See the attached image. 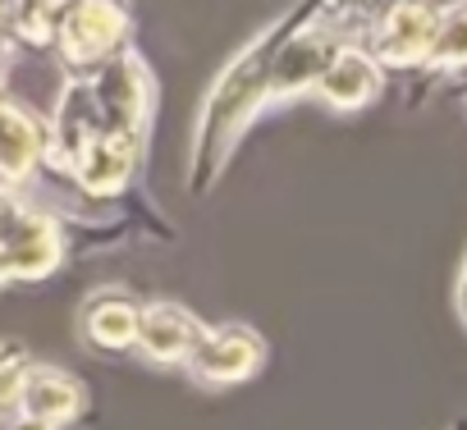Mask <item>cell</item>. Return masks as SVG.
<instances>
[{
    "mask_svg": "<svg viewBox=\"0 0 467 430\" xmlns=\"http://www.w3.org/2000/svg\"><path fill=\"white\" fill-rule=\"evenodd\" d=\"M42 151H47V124L0 83V179H5V188L24 183L42 165Z\"/></svg>",
    "mask_w": 467,
    "mask_h": 430,
    "instance_id": "obj_6",
    "label": "cell"
},
{
    "mask_svg": "<svg viewBox=\"0 0 467 430\" xmlns=\"http://www.w3.org/2000/svg\"><path fill=\"white\" fill-rule=\"evenodd\" d=\"M24 215H28V201H24L15 188L0 183V248H5V243L15 239V230L24 225Z\"/></svg>",
    "mask_w": 467,
    "mask_h": 430,
    "instance_id": "obj_12",
    "label": "cell"
},
{
    "mask_svg": "<svg viewBox=\"0 0 467 430\" xmlns=\"http://www.w3.org/2000/svg\"><path fill=\"white\" fill-rule=\"evenodd\" d=\"M0 430H47V425H33V421H19V425H0Z\"/></svg>",
    "mask_w": 467,
    "mask_h": 430,
    "instance_id": "obj_15",
    "label": "cell"
},
{
    "mask_svg": "<svg viewBox=\"0 0 467 430\" xmlns=\"http://www.w3.org/2000/svg\"><path fill=\"white\" fill-rule=\"evenodd\" d=\"M380 87H385V69L358 42H344L335 51V60L326 65V74L317 78L312 97H321L335 110H362V106H371L380 97Z\"/></svg>",
    "mask_w": 467,
    "mask_h": 430,
    "instance_id": "obj_5",
    "label": "cell"
},
{
    "mask_svg": "<svg viewBox=\"0 0 467 430\" xmlns=\"http://www.w3.org/2000/svg\"><path fill=\"white\" fill-rule=\"evenodd\" d=\"M10 37V0H0V42Z\"/></svg>",
    "mask_w": 467,
    "mask_h": 430,
    "instance_id": "obj_13",
    "label": "cell"
},
{
    "mask_svg": "<svg viewBox=\"0 0 467 430\" xmlns=\"http://www.w3.org/2000/svg\"><path fill=\"white\" fill-rule=\"evenodd\" d=\"M28 366H33V357H28L24 343L0 339V416H15L24 380H28Z\"/></svg>",
    "mask_w": 467,
    "mask_h": 430,
    "instance_id": "obj_11",
    "label": "cell"
},
{
    "mask_svg": "<svg viewBox=\"0 0 467 430\" xmlns=\"http://www.w3.org/2000/svg\"><path fill=\"white\" fill-rule=\"evenodd\" d=\"M444 5L440 0H389L371 19L367 42H358L380 69H426L440 28H444Z\"/></svg>",
    "mask_w": 467,
    "mask_h": 430,
    "instance_id": "obj_3",
    "label": "cell"
},
{
    "mask_svg": "<svg viewBox=\"0 0 467 430\" xmlns=\"http://www.w3.org/2000/svg\"><path fill=\"white\" fill-rule=\"evenodd\" d=\"M266 362V339L253 330V325H239V321H229V325H211L197 334L192 353H188V375L211 384V389H224V384H244L262 371Z\"/></svg>",
    "mask_w": 467,
    "mask_h": 430,
    "instance_id": "obj_4",
    "label": "cell"
},
{
    "mask_svg": "<svg viewBox=\"0 0 467 430\" xmlns=\"http://www.w3.org/2000/svg\"><path fill=\"white\" fill-rule=\"evenodd\" d=\"M266 65H271V42L262 33V37H253L239 56H234L220 69V78L211 83V92L202 101V115H197V128H192V156H188L192 192H206L220 179V169L229 165L234 147L244 142L248 124L271 106Z\"/></svg>",
    "mask_w": 467,
    "mask_h": 430,
    "instance_id": "obj_1",
    "label": "cell"
},
{
    "mask_svg": "<svg viewBox=\"0 0 467 430\" xmlns=\"http://www.w3.org/2000/svg\"><path fill=\"white\" fill-rule=\"evenodd\" d=\"M129 28L124 0H56L51 46L74 74H92L129 51Z\"/></svg>",
    "mask_w": 467,
    "mask_h": 430,
    "instance_id": "obj_2",
    "label": "cell"
},
{
    "mask_svg": "<svg viewBox=\"0 0 467 430\" xmlns=\"http://www.w3.org/2000/svg\"><path fill=\"white\" fill-rule=\"evenodd\" d=\"M0 284H10V261H5V252H0Z\"/></svg>",
    "mask_w": 467,
    "mask_h": 430,
    "instance_id": "obj_14",
    "label": "cell"
},
{
    "mask_svg": "<svg viewBox=\"0 0 467 430\" xmlns=\"http://www.w3.org/2000/svg\"><path fill=\"white\" fill-rule=\"evenodd\" d=\"M138 312H142V302L129 289H119V284L97 289L78 312V334L101 353H129L133 334H138Z\"/></svg>",
    "mask_w": 467,
    "mask_h": 430,
    "instance_id": "obj_9",
    "label": "cell"
},
{
    "mask_svg": "<svg viewBox=\"0 0 467 430\" xmlns=\"http://www.w3.org/2000/svg\"><path fill=\"white\" fill-rule=\"evenodd\" d=\"M10 261V280H47L60 261H65V230L51 210L28 206L24 225L15 230V239L0 248Z\"/></svg>",
    "mask_w": 467,
    "mask_h": 430,
    "instance_id": "obj_7",
    "label": "cell"
},
{
    "mask_svg": "<svg viewBox=\"0 0 467 430\" xmlns=\"http://www.w3.org/2000/svg\"><path fill=\"white\" fill-rule=\"evenodd\" d=\"M83 407V384L60 371V366H28V380H24V394H19V407L15 416L19 421H33V425H47V430H60L65 421H74Z\"/></svg>",
    "mask_w": 467,
    "mask_h": 430,
    "instance_id": "obj_8",
    "label": "cell"
},
{
    "mask_svg": "<svg viewBox=\"0 0 467 430\" xmlns=\"http://www.w3.org/2000/svg\"><path fill=\"white\" fill-rule=\"evenodd\" d=\"M202 330H206V325H202L188 307H179V302H151V307L138 312L133 348H138L142 357H151V362H179V366H183Z\"/></svg>",
    "mask_w": 467,
    "mask_h": 430,
    "instance_id": "obj_10",
    "label": "cell"
}]
</instances>
